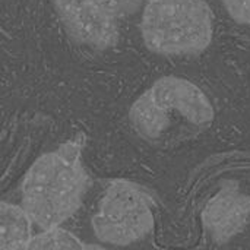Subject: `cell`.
<instances>
[{
    "label": "cell",
    "mask_w": 250,
    "mask_h": 250,
    "mask_svg": "<svg viewBox=\"0 0 250 250\" xmlns=\"http://www.w3.org/2000/svg\"><path fill=\"white\" fill-rule=\"evenodd\" d=\"M129 117L136 132L146 139H157L168 126V116L154 103L146 91L133 103Z\"/></svg>",
    "instance_id": "cell-8"
},
{
    "label": "cell",
    "mask_w": 250,
    "mask_h": 250,
    "mask_svg": "<svg viewBox=\"0 0 250 250\" xmlns=\"http://www.w3.org/2000/svg\"><path fill=\"white\" fill-rule=\"evenodd\" d=\"M32 220L18 205L1 202L0 205V248L1 250H23L34 237L31 234Z\"/></svg>",
    "instance_id": "cell-7"
},
{
    "label": "cell",
    "mask_w": 250,
    "mask_h": 250,
    "mask_svg": "<svg viewBox=\"0 0 250 250\" xmlns=\"http://www.w3.org/2000/svg\"><path fill=\"white\" fill-rule=\"evenodd\" d=\"M146 92L167 116L176 111L196 126H207L214 119L208 97L188 79L166 76L154 82Z\"/></svg>",
    "instance_id": "cell-5"
},
{
    "label": "cell",
    "mask_w": 250,
    "mask_h": 250,
    "mask_svg": "<svg viewBox=\"0 0 250 250\" xmlns=\"http://www.w3.org/2000/svg\"><path fill=\"white\" fill-rule=\"evenodd\" d=\"M229 13L240 23L250 25V0H221Z\"/></svg>",
    "instance_id": "cell-10"
},
{
    "label": "cell",
    "mask_w": 250,
    "mask_h": 250,
    "mask_svg": "<svg viewBox=\"0 0 250 250\" xmlns=\"http://www.w3.org/2000/svg\"><path fill=\"white\" fill-rule=\"evenodd\" d=\"M151 204V198L138 186L125 180L111 183L92 218L95 236L116 246L144 239L154 226Z\"/></svg>",
    "instance_id": "cell-3"
},
{
    "label": "cell",
    "mask_w": 250,
    "mask_h": 250,
    "mask_svg": "<svg viewBox=\"0 0 250 250\" xmlns=\"http://www.w3.org/2000/svg\"><path fill=\"white\" fill-rule=\"evenodd\" d=\"M70 37L92 48L117 42L119 21L133 13L142 0H53Z\"/></svg>",
    "instance_id": "cell-4"
},
{
    "label": "cell",
    "mask_w": 250,
    "mask_h": 250,
    "mask_svg": "<svg viewBox=\"0 0 250 250\" xmlns=\"http://www.w3.org/2000/svg\"><path fill=\"white\" fill-rule=\"evenodd\" d=\"M141 32L154 53H201L212 41L214 16L204 0H146Z\"/></svg>",
    "instance_id": "cell-2"
},
{
    "label": "cell",
    "mask_w": 250,
    "mask_h": 250,
    "mask_svg": "<svg viewBox=\"0 0 250 250\" xmlns=\"http://www.w3.org/2000/svg\"><path fill=\"white\" fill-rule=\"evenodd\" d=\"M202 221L215 242L227 243L249 224L250 196L227 182L204 208Z\"/></svg>",
    "instance_id": "cell-6"
},
{
    "label": "cell",
    "mask_w": 250,
    "mask_h": 250,
    "mask_svg": "<svg viewBox=\"0 0 250 250\" xmlns=\"http://www.w3.org/2000/svg\"><path fill=\"white\" fill-rule=\"evenodd\" d=\"M85 245L70 231L60 227L34 236L23 250H83Z\"/></svg>",
    "instance_id": "cell-9"
},
{
    "label": "cell",
    "mask_w": 250,
    "mask_h": 250,
    "mask_svg": "<svg viewBox=\"0 0 250 250\" xmlns=\"http://www.w3.org/2000/svg\"><path fill=\"white\" fill-rule=\"evenodd\" d=\"M83 250H105L101 246H97V245H85V249Z\"/></svg>",
    "instance_id": "cell-11"
},
{
    "label": "cell",
    "mask_w": 250,
    "mask_h": 250,
    "mask_svg": "<svg viewBox=\"0 0 250 250\" xmlns=\"http://www.w3.org/2000/svg\"><path fill=\"white\" fill-rule=\"evenodd\" d=\"M83 136L41 155L22 185V208L44 230L56 229L70 218L82 204L88 176L82 164Z\"/></svg>",
    "instance_id": "cell-1"
}]
</instances>
